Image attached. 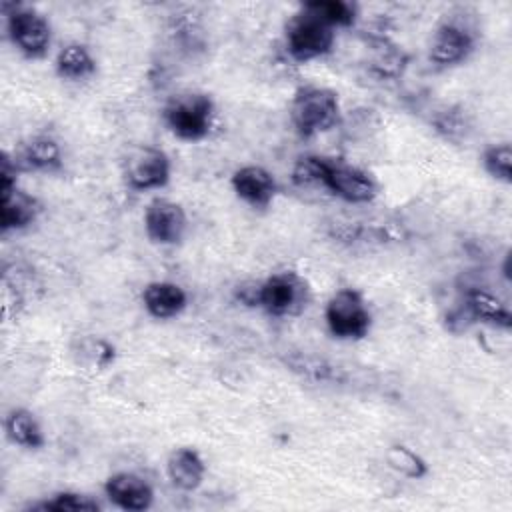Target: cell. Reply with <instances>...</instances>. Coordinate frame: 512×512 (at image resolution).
I'll return each instance as SVG.
<instances>
[{"mask_svg":"<svg viewBox=\"0 0 512 512\" xmlns=\"http://www.w3.org/2000/svg\"><path fill=\"white\" fill-rule=\"evenodd\" d=\"M320 186L348 204H368L378 196V184L366 170L332 158H324Z\"/></svg>","mask_w":512,"mask_h":512,"instance_id":"cell-6","label":"cell"},{"mask_svg":"<svg viewBox=\"0 0 512 512\" xmlns=\"http://www.w3.org/2000/svg\"><path fill=\"white\" fill-rule=\"evenodd\" d=\"M234 194L252 208H268L278 192V184L274 176L256 164H248L238 168L230 178Z\"/></svg>","mask_w":512,"mask_h":512,"instance_id":"cell-12","label":"cell"},{"mask_svg":"<svg viewBox=\"0 0 512 512\" xmlns=\"http://www.w3.org/2000/svg\"><path fill=\"white\" fill-rule=\"evenodd\" d=\"M290 120L302 138L328 132L340 120L338 94L324 86H304L290 102Z\"/></svg>","mask_w":512,"mask_h":512,"instance_id":"cell-1","label":"cell"},{"mask_svg":"<svg viewBox=\"0 0 512 512\" xmlns=\"http://www.w3.org/2000/svg\"><path fill=\"white\" fill-rule=\"evenodd\" d=\"M168 130L186 142H196L208 136L214 124V102L208 94L188 92L172 98L164 108Z\"/></svg>","mask_w":512,"mask_h":512,"instance_id":"cell-2","label":"cell"},{"mask_svg":"<svg viewBox=\"0 0 512 512\" xmlns=\"http://www.w3.org/2000/svg\"><path fill=\"white\" fill-rule=\"evenodd\" d=\"M472 50H474L472 32L458 22H444L436 28L432 36L428 58L438 68H450V66L462 64Z\"/></svg>","mask_w":512,"mask_h":512,"instance_id":"cell-10","label":"cell"},{"mask_svg":"<svg viewBox=\"0 0 512 512\" xmlns=\"http://www.w3.org/2000/svg\"><path fill=\"white\" fill-rule=\"evenodd\" d=\"M188 228V218L184 208L168 198H156L146 206L144 230L146 236L160 246L178 244Z\"/></svg>","mask_w":512,"mask_h":512,"instance_id":"cell-9","label":"cell"},{"mask_svg":"<svg viewBox=\"0 0 512 512\" xmlns=\"http://www.w3.org/2000/svg\"><path fill=\"white\" fill-rule=\"evenodd\" d=\"M334 40V28L312 16L304 8H300V12L288 20L284 32L286 52L296 62H310L330 54L334 48Z\"/></svg>","mask_w":512,"mask_h":512,"instance_id":"cell-3","label":"cell"},{"mask_svg":"<svg viewBox=\"0 0 512 512\" xmlns=\"http://www.w3.org/2000/svg\"><path fill=\"white\" fill-rule=\"evenodd\" d=\"M142 304L152 318L168 320L182 314V310L188 306V294L176 282L158 280L146 284L142 290Z\"/></svg>","mask_w":512,"mask_h":512,"instance_id":"cell-13","label":"cell"},{"mask_svg":"<svg viewBox=\"0 0 512 512\" xmlns=\"http://www.w3.org/2000/svg\"><path fill=\"white\" fill-rule=\"evenodd\" d=\"M302 8L332 28H348L356 20V6L344 0H312Z\"/></svg>","mask_w":512,"mask_h":512,"instance_id":"cell-20","label":"cell"},{"mask_svg":"<svg viewBox=\"0 0 512 512\" xmlns=\"http://www.w3.org/2000/svg\"><path fill=\"white\" fill-rule=\"evenodd\" d=\"M18 166L36 172H56L62 168L60 144L50 136H34L22 146Z\"/></svg>","mask_w":512,"mask_h":512,"instance_id":"cell-18","label":"cell"},{"mask_svg":"<svg viewBox=\"0 0 512 512\" xmlns=\"http://www.w3.org/2000/svg\"><path fill=\"white\" fill-rule=\"evenodd\" d=\"M324 318L330 334L338 340H360L368 334L372 316L354 288H342L330 296L324 308Z\"/></svg>","mask_w":512,"mask_h":512,"instance_id":"cell-4","label":"cell"},{"mask_svg":"<svg viewBox=\"0 0 512 512\" xmlns=\"http://www.w3.org/2000/svg\"><path fill=\"white\" fill-rule=\"evenodd\" d=\"M4 430L8 440L20 448L40 450L46 444V436L38 418L26 408L10 410L4 420Z\"/></svg>","mask_w":512,"mask_h":512,"instance_id":"cell-17","label":"cell"},{"mask_svg":"<svg viewBox=\"0 0 512 512\" xmlns=\"http://www.w3.org/2000/svg\"><path fill=\"white\" fill-rule=\"evenodd\" d=\"M484 170L498 182L510 184L512 182V146L508 142L492 144L482 154Z\"/></svg>","mask_w":512,"mask_h":512,"instance_id":"cell-23","label":"cell"},{"mask_svg":"<svg viewBox=\"0 0 512 512\" xmlns=\"http://www.w3.org/2000/svg\"><path fill=\"white\" fill-rule=\"evenodd\" d=\"M386 462L394 472H398L400 476H406L410 480H420L428 474L426 460L418 452H414L412 448H408L404 444L388 446Z\"/></svg>","mask_w":512,"mask_h":512,"instance_id":"cell-21","label":"cell"},{"mask_svg":"<svg viewBox=\"0 0 512 512\" xmlns=\"http://www.w3.org/2000/svg\"><path fill=\"white\" fill-rule=\"evenodd\" d=\"M122 176L130 190L148 192L164 188L170 180V158L154 146H138L122 162Z\"/></svg>","mask_w":512,"mask_h":512,"instance_id":"cell-7","label":"cell"},{"mask_svg":"<svg viewBox=\"0 0 512 512\" xmlns=\"http://www.w3.org/2000/svg\"><path fill=\"white\" fill-rule=\"evenodd\" d=\"M464 308L472 320H478L502 330H510L512 326L510 308L490 290H484L478 286L468 288L464 292Z\"/></svg>","mask_w":512,"mask_h":512,"instance_id":"cell-16","label":"cell"},{"mask_svg":"<svg viewBox=\"0 0 512 512\" xmlns=\"http://www.w3.org/2000/svg\"><path fill=\"white\" fill-rule=\"evenodd\" d=\"M306 282L294 272H276L258 282L256 306L270 316H290L306 306Z\"/></svg>","mask_w":512,"mask_h":512,"instance_id":"cell-8","label":"cell"},{"mask_svg":"<svg viewBox=\"0 0 512 512\" xmlns=\"http://www.w3.org/2000/svg\"><path fill=\"white\" fill-rule=\"evenodd\" d=\"M106 498L128 512H142L154 504V488L134 472H116L104 482Z\"/></svg>","mask_w":512,"mask_h":512,"instance_id":"cell-11","label":"cell"},{"mask_svg":"<svg viewBox=\"0 0 512 512\" xmlns=\"http://www.w3.org/2000/svg\"><path fill=\"white\" fill-rule=\"evenodd\" d=\"M32 510H42V512H96L100 510V504L80 492H58L50 500H44L40 504H34Z\"/></svg>","mask_w":512,"mask_h":512,"instance_id":"cell-22","label":"cell"},{"mask_svg":"<svg viewBox=\"0 0 512 512\" xmlns=\"http://www.w3.org/2000/svg\"><path fill=\"white\" fill-rule=\"evenodd\" d=\"M96 72V60L84 44H66L56 58V74L64 80H84Z\"/></svg>","mask_w":512,"mask_h":512,"instance_id":"cell-19","label":"cell"},{"mask_svg":"<svg viewBox=\"0 0 512 512\" xmlns=\"http://www.w3.org/2000/svg\"><path fill=\"white\" fill-rule=\"evenodd\" d=\"M40 212V204L34 196L18 186L0 190V228L2 232L22 230L30 226Z\"/></svg>","mask_w":512,"mask_h":512,"instance_id":"cell-15","label":"cell"},{"mask_svg":"<svg viewBox=\"0 0 512 512\" xmlns=\"http://www.w3.org/2000/svg\"><path fill=\"white\" fill-rule=\"evenodd\" d=\"M166 474L174 488L182 492H194L204 482L206 464L198 450L190 446H180L170 452L166 460Z\"/></svg>","mask_w":512,"mask_h":512,"instance_id":"cell-14","label":"cell"},{"mask_svg":"<svg viewBox=\"0 0 512 512\" xmlns=\"http://www.w3.org/2000/svg\"><path fill=\"white\" fill-rule=\"evenodd\" d=\"M4 16L12 44L26 58H42L48 52L52 30L38 10L24 4H4Z\"/></svg>","mask_w":512,"mask_h":512,"instance_id":"cell-5","label":"cell"}]
</instances>
